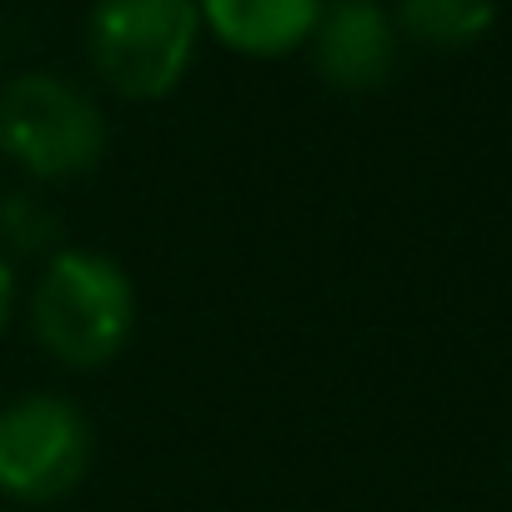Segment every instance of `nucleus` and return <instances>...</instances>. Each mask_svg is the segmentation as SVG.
Returning <instances> with one entry per match:
<instances>
[{
  "mask_svg": "<svg viewBox=\"0 0 512 512\" xmlns=\"http://www.w3.org/2000/svg\"><path fill=\"white\" fill-rule=\"evenodd\" d=\"M327 0H196L201 31H211L226 51L272 61L307 46Z\"/></svg>",
  "mask_w": 512,
  "mask_h": 512,
  "instance_id": "6",
  "label": "nucleus"
},
{
  "mask_svg": "<svg viewBox=\"0 0 512 512\" xmlns=\"http://www.w3.org/2000/svg\"><path fill=\"white\" fill-rule=\"evenodd\" d=\"M91 417L56 392H26L0 407V492L46 507L91 472Z\"/></svg>",
  "mask_w": 512,
  "mask_h": 512,
  "instance_id": "4",
  "label": "nucleus"
},
{
  "mask_svg": "<svg viewBox=\"0 0 512 512\" xmlns=\"http://www.w3.org/2000/svg\"><path fill=\"white\" fill-rule=\"evenodd\" d=\"M201 41L196 0H91L86 56L121 101L171 96Z\"/></svg>",
  "mask_w": 512,
  "mask_h": 512,
  "instance_id": "2",
  "label": "nucleus"
},
{
  "mask_svg": "<svg viewBox=\"0 0 512 512\" xmlns=\"http://www.w3.org/2000/svg\"><path fill=\"white\" fill-rule=\"evenodd\" d=\"M16 262H11V256L6 251H0V332H6L11 327V312H16Z\"/></svg>",
  "mask_w": 512,
  "mask_h": 512,
  "instance_id": "9",
  "label": "nucleus"
},
{
  "mask_svg": "<svg viewBox=\"0 0 512 512\" xmlns=\"http://www.w3.org/2000/svg\"><path fill=\"white\" fill-rule=\"evenodd\" d=\"M492 0H397V36L427 51H462L492 31Z\"/></svg>",
  "mask_w": 512,
  "mask_h": 512,
  "instance_id": "7",
  "label": "nucleus"
},
{
  "mask_svg": "<svg viewBox=\"0 0 512 512\" xmlns=\"http://www.w3.org/2000/svg\"><path fill=\"white\" fill-rule=\"evenodd\" d=\"M0 251L6 256H56L61 251V211L46 191L21 186L0 196Z\"/></svg>",
  "mask_w": 512,
  "mask_h": 512,
  "instance_id": "8",
  "label": "nucleus"
},
{
  "mask_svg": "<svg viewBox=\"0 0 512 512\" xmlns=\"http://www.w3.org/2000/svg\"><path fill=\"white\" fill-rule=\"evenodd\" d=\"M0 151L31 181L86 176L106 156V111L56 71L11 76L0 86Z\"/></svg>",
  "mask_w": 512,
  "mask_h": 512,
  "instance_id": "3",
  "label": "nucleus"
},
{
  "mask_svg": "<svg viewBox=\"0 0 512 512\" xmlns=\"http://www.w3.org/2000/svg\"><path fill=\"white\" fill-rule=\"evenodd\" d=\"M307 51H312L317 76L332 91L362 96L392 81L402 36L377 0H332V6H322L307 36Z\"/></svg>",
  "mask_w": 512,
  "mask_h": 512,
  "instance_id": "5",
  "label": "nucleus"
},
{
  "mask_svg": "<svg viewBox=\"0 0 512 512\" xmlns=\"http://www.w3.org/2000/svg\"><path fill=\"white\" fill-rule=\"evenodd\" d=\"M26 317L51 362L96 372L116 362L136 332V287L106 251L61 246L56 256H46Z\"/></svg>",
  "mask_w": 512,
  "mask_h": 512,
  "instance_id": "1",
  "label": "nucleus"
}]
</instances>
